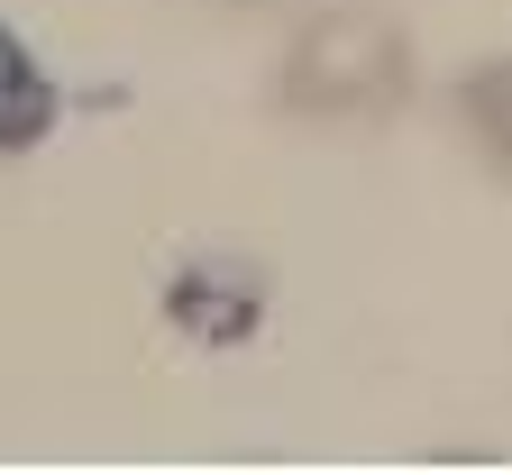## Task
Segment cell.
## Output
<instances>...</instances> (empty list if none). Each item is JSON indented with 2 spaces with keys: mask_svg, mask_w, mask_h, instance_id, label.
Listing matches in <instances>:
<instances>
[{
  "mask_svg": "<svg viewBox=\"0 0 512 475\" xmlns=\"http://www.w3.org/2000/svg\"><path fill=\"white\" fill-rule=\"evenodd\" d=\"M55 110H64L55 74L37 64V46H28L10 19H0V165L37 156V147L55 138Z\"/></svg>",
  "mask_w": 512,
  "mask_h": 475,
  "instance_id": "cell-3",
  "label": "cell"
},
{
  "mask_svg": "<svg viewBox=\"0 0 512 475\" xmlns=\"http://www.w3.org/2000/svg\"><path fill=\"white\" fill-rule=\"evenodd\" d=\"M448 119L476 147V165L494 183H512V55H476L458 83H448Z\"/></svg>",
  "mask_w": 512,
  "mask_h": 475,
  "instance_id": "cell-4",
  "label": "cell"
},
{
  "mask_svg": "<svg viewBox=\"0 0 512 475\" xmlns=\"http://www.w3.org/2000/svg\"><path fill=\"white\" fill-rule=\"evenodd\" d=\"M165 329L192 338V348H247L266 329V265L247 247H192L165 275Z\"/></svg>",
  "mask_w": 512,
  "mask_h": 475,
  "instance_id": "cell-2",
  "label": "cell"
},
{
  "mask_svg": "<svg viewBox=\"0 0 512 475\" xmlns=\"http://www.w3.org/2000/svg\"><path fill=\"white\" fill-rule=\"evenodd\" d=\"M421 83L412 28L375 0H330L311 10L275 55V110L293 128H384Z\"/></svg>",
  "mask_w": 512,
  "mask_h": 475,
  "instance_id": "cell-1",
  "label": "cell"
},
{
  "mask_svg": "<svg viewBox=\"0 0 512 475\" xmlns=\"http://www.w3.org/2000/svg\"><path fill=\"white\" fill-rule=\"evenodd\" d=\"M202 10H284V0H202Z\"/></svg>",
  "mask_w": 512,
  "mask_h": 475,
  "instance_id": "cell-5",
  "label": "cell"
}]
</instances>
